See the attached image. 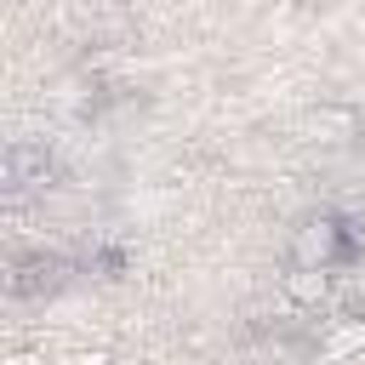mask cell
Returning <instances> with one entry per match:
<instances>
[{"instance_id": "1", "label": "cell", "mask_w": 365, "mask_h": 365, "mask_svg": "<svg viewBox=\"0 0 365 365\" xmlns=\"http://www.w3.org/2000/svg\"><path fill=\"white\" fill-rule=\"evenodd\" d=\"M354 257V228L336 217V211H308V217H297V228H291V262L297 268H342Z\"/></svg>"}, {"instance_id": "2", "label": "cell", "mask_w": 365, "mask_h": 365, "mask_svg": "<svg viewBox=\"0 0 365 365\" xmlns=\"http://www.w3.org/2000/svg\"><path fill=\"white\" fill-rule=\"evenodd\" d=\"M57 177V160L46 143H11L6 148V188L11 194H29V188H51Z\"/></svg>"}, {"instance_id": "3", "label": "cell", "mask_w": 365, "mask_h": 365, "mask_svg": "<svg viewBox=\"0 0 365 365\" xmlns=\"http://www.w3.org/2000/svg\"><path fill=\"white\" fill-rule=\"evenodd\" d=\"M331 291H336V285H331V268H297V262H291V268L279 274V297H285L291 308L319 314V308L331 302Z\"/></svg>"}, {"instance_id": "4", "label": "cell", "mask_w": 365, "mask_h": 365, "mask_svg": "<svg viewBox=\"0 0 365 365\" xmlns=\"http://www.w3.org/2000/svg\"><path fill=\"white\" fill-rule=\"evenodd\" d=\"M319 365H342L354 354H365V314H342V319H325L319 342H314Z\"/></svg>"}, {"instance_id": "5", "label": "cell", "mask_w": 365, "mask_h": 365, "mask_svg": "<svg viewBox=\"0 0 365 365\" xmlns=\"http://www.w3.org/2000/svg\"><path fill=\"white\" fill-rule=\"evenodd\" d=\"M63 365H120V359H114L108 348H68Z\"/></svg>"}, {"instance_id": "6", "label": "cell", "mask_w": 365, "mask_h": 365, "mask_svg": "<svg viewBox=\"0 0 365 365\" xmlns=\"http://www.w3.org/2000/svg\"><path fill=\"white\" fill-rule=\"evenodd\" d=\"M0 365H46V348H11Z\"/></svg>"}]
</instances>
